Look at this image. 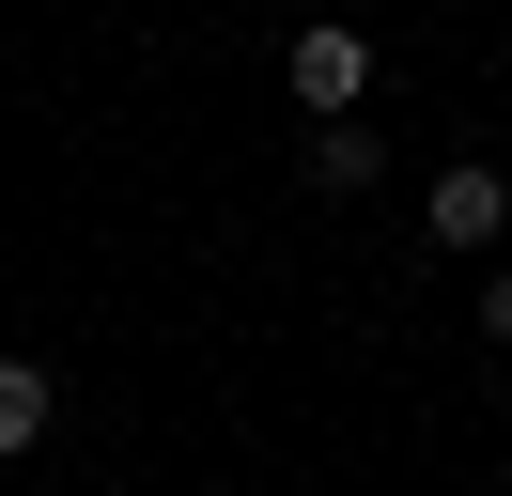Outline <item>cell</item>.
<instances>
[{"label": "cell", "instance_id": "obj_1", "mask_svg": "<svg viewBox=\"0 0 512 496\" xmlns=\"http://www.w3.org/2000/svg\"><path fill=\"white\" fill-rule=\"evenodd\" d=\"M280 93H295L311 124H342L357 93H373V31H357V16H295V31H280Z\"/></svg>", "mask_w": 512, "mask_h": 496}, {"label": "cell", "instance_id": "obj_2", "mask_svg": "<svg viewBox=\"0 0 512 496\" xmlns=\"http://www.w3.org/2000/svg\"><path fill=\"white\" fill-rule=\"evenodd\" d=\"M419 233H435L450 264H481V248H512V171H497V155H450V171L419 186Z\"/></svg>", "mask_w": 512, "mask_h": 496}, {"label": "cell", "instance_id": "obj_3", "mask_svg": "<svg viewBox=\"0 0 512 496\" xmlns=\"http://www.w3.org/2000/svg\"><path fill=\"white\" fill-rule=\"evenodd\" d=\"M311 186H326V202H357V186H388V140H373V124H311Z\"/></svg>", "mask_w": 512, "mask_h": 496}, {"label": "cell", "instance_id": "obj_4", "mask_svg": "<svg viewBox=\"0 0 512 496\" xmlns=\"http://www.w3.org/2000/svg\"><path fill=\"white\" fill-rule=\"evenodd\" d=\"M47 419H63L47 357H0V465H16V450H47Z\"/></svg>", "mask_w": 512, "mask_h": 496}, {"label": "cell", "instance_id": "obj_5", "mask_svg": "<svg viewBox=\"0 0 512 496\" xmlns=\"http://www.w3.org/2000/svg\"><path fill=\"white\" fill-rule=\"evenodd\" d=\"M481 341L512 357V264H481Z\"/></svg>", "mask_w": 512, "mask_h": 496}]
</instances>
